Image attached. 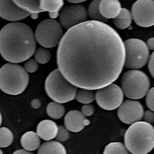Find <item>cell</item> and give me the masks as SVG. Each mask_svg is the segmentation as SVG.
<instances>
[{
    "label": "cell",
    "mask_w": 154,
    "mask_h": 154,
    "mask_svg": "<svg viewBox=\"0 0 154 154\" xmlns=\"http://www.w3.org/2000/svg\"><path fill=\"white\" fill-rule=\"evenodd\" d=\"M125 62L124 42L104 23L85 21L67 30L59 44L57 64L76 87L99 90L119 77Z\"/></svg>",
    "instance_id": "obj_1"
},
{
    "label": "cell",
    "mask_w": 154,
    "mask_h": 154,
    "mask_svg": "<svg viewBox=\"0 0 154 154\" xmlns=\"http://www.w3.org/2000/svg\"><path fill=\"white\" fill-rule=\"evenodd\" d=\"M35 35L28 26L21 22H13L0 31V54L11 63H21L35 53Z\"/></svg>",
    "instance_id": "obj_2"
},
{
    "label": "cell",
    "mask_w": 154,
    "mask_h": 154,
    "mask_svg": "<svg viewBox=\"0 0 154 154\" xmlns=\"http://www.w3.org/2000/svg\"><path fill=\"white\" fill-rule=\"evenodd\" d=\"M124 141L132 154H148L154 148V128L144 121L134 123L127 129Z\"/></svg>",
    "instance_id": "obj_3"
},
{
    "label": "cell",
    "mask_w": 154,
    "mask_h": 154,
    "mask_svg": "<svg viewBox=\"0 0 154 154\" xmlns=\"http://www.w3.org/2000/svg\"><path fill=\"white\" fill-rule=\"evenodd\" d=\"M28 82L27 72L19 65L8 63L0 68V89L7 94H21L26 89Z\"/></svg>",
    "instance_id": "obj_4"
},
{
    "label": "cell",
    "mask_w": 154,
    "mask_h": 154,
    "mask_svg": "<svg viewBox=\"0 0 154 154\" xmlns=\"http://www.w3.org/2000/svg\"><path fill=\"white\" fill-rule=\"evenodd\" d=\"M45 90L49 98L60 104L74 100L77 93V87L67 81L58 69L46 79Z\"/></svg>",
    "instance_id": "obj_5"
},
{
    "label": "cell",
    "mask_w": 154,
    "mask_h": 154,
    "mask_svg": "<svg viewBox=\"0 0 154 154\" xmlns=\"http://www.w3.org/2000/svg\"><path fill=\"white\" fill-rule=\"evenodd\" d=\"M120 84L122 90L127 98L139 99L143 98L148 93L150 81L143 72L130 70L123 75Z\"/></svg>",
    "instance_id": "obj_6"
},
{
    "label": "cell",
    "mask_w": 154,
    "mask_h": 154,
    "mask_svg": "<svg viewBox=\"0 0 154 154\" xmlns=\"http://www.w3.org/2000/svg\"><path fill=\"white\" fill-rule=\"evenodd\" d=\"M63 36L61 24L54 19L41 21L35 29V40L43 48L55 47L60 43Z\"/></svg>",
    "instance_id": "obj_7"
},
{
    "label": "cell",
    "mask_w": 154,
    "mask_h": 154,
    "mask_svg": "<svg viewBox=\"0 0 154 154\" xmlns=\"http://www.w3.org/2000/svg\"><path fill=\"white\" fill-rule=\"evenodd\" d=\"M124 45L125 67L133 69L143 68L147 63L149 55L147 44L139 39H130L124 42Z\"/></svg>",
    "instance_id": "obj_8"
},
{
    "label": "cell",
    "mask_w": 154,
    "mask_h": 154,
    "mask_svg": "<svg viewBox=\"0 0 154 154\" xmlns=\"http://www.w3.org/2000/svg\"><path fill=\"white\" fill-rule=\"evenodd\" d=\"M96 102L101 108L112 110L119 107L124 100V92L117 84H111L98 90Z\"/></svg>",
    "instance_id": "obj_9"
},
{
    "label": "cell",
    "mask_w": 154,
    "mask_h": 154,
    "mask_svg": "<svg viewBox=\"0 0 154 154\" xmlns=\"http://www.w3.org/2000/svg\"><path fill=\"white\" fill-rule=\"evenodd\" d=\"M132 16L137 25L142 27L154 26V1L139 0L133 4Z\"/></svg>",
    "instance_id": "obj_10"
},
{
    "label": "cell",
    "mask_w": 154,
    "mask_h": 154,
    "mask_svg": "<svg viewBox=\"0 0 154 154\" xmlns=\"http://www.w3.org/2000/svg\"><path fill=\"white\" fill-rule=\"evenodd\" d=\"M88 13L84 6L81 4H70L63 8L59 20L63 27L69 29L86 21Z\"/></svg>",
    "instance_id": "obj_11"
},
{
    "label": "cell",
    "mask_w": 154,
    "mask_h": 154,
    "mask_svg": "<svg viewBox=\"0 0 154 154\" xmlns=\"http://www.w3.org/2000/svg\"><path fill=\"white\" fill-rule=\"evenodd\" d=\"M144 108L139 102L132 100H125L118 110L119 119L126 124L139 122L144 116Z\"/></svg>",
    "instance_id": "obj_12"
},
{
    "label": "cell",
    "mask_w": 154,
    "mask_h": 154,
    "mask_svg": "<svg viewBox=\"0 0 154 154\" xmlns=\"http://www.w3.org/2000/svg\"><path fill=\"white\" fill-rule=\"evenodd\" d=\"M30 14L18 7L13 1H0V17L8 21L24 19Z\"/></svg>",
    "instance_id": "obj_13"
},
{
    "label": "cell",
    "mask_w": 154,
    "mask_h": 154,
    "mask_svg": "<svg viewBox=\"0 0 154 154\" xmlns=\"http://www.w3.org/2000/svg\"><path fill=\"white\" fill-rule=\"evenodd\" d=\"M90 124L89 120L78 110H71L64 117V125L68 131L78 132L84 129L85 126Z\"/></svg>",
    "instance_id": "obj_14"
},
{
    "label": "cell",
    "mask_w": 154,
    "mask_h": 154,
    "mask_svg": "<svg viewBox=\"0 0 154 154\" xmlns=\"http://www.w3.org/2000/svg\"><path fill=\"white\" fill-rule=\"evenodd\" d=\"M56 123L49 119L43 120L37 127V133L42 140L49 141L55 138L58 132Z\"/></svg>",
    "instance_id": "obj_15"
},
{
    "label": "cell",
    "mask_w": 154,
    "mask_h": 154,
    "mask_svg": "<svg viewBox=\"0 0 154 154\" xmlns=\"http://www.w3.org/2000/svg\"><path fill=\"white\" fill-rule=\"evenodd\" d=\"M121 4L118 0H103L99 3V10L105 19L115 18L121 11Z\"/></svg>",
    "instance_id": "obj_16"
},
{
    "label": "cell",
    "mask_w": 154,
    "mask_h": 154,
    "mask_svg": "<svg viewBox=\"0 0 154 154\" xmlns=\"http://www.w3.org/2000/svg\"><path fill=\"white\" fill-rule=\"evenodd\" d=\"M21 147L27 151H33L38 149L41 143L40 137L33 131L27 132L23 134L21 139Z\"/></svg>",
    "instance_id": "obj_17"
},
{
    "label": "cell",
    "mask_w": 154,
    "mask_h": 154,
    "mask_svg": "<svg viewBox=\"0 0 154 154\" xmlns=\"http://www.w3.org/2000/svg\"><path fill=\"white\" fill-rule=\"evenodd\" d=\"M64 1L62 0H41L40 8L43 12H48L51 19H55L59 14V11L63 7Z\"/></svg>",
    "instance_id": "obj_18"
},
{
    "label": "cell",
    "mask_w": 154,
    "mask_h": 154,
    "mask_svg": "<svg viewBox=\"0 0 154 154\" xmlns=\"http://www.w3.org/2000/svg\"><path fill=\"white\" fill-rule=\"evenodd\" d=\"M37 154H67L64 146L59 141L45 142L40 147Z\"/></svg>",
    "instance_id": "obj_19"
},
{
    "label": "cell",
    "mask_w": 154,
    "mask_h": 154,
    "mask_svg": "<svg viewBox=\"0 0 154 154\" xmlns=\"http://www.w3.org/2000/svg\"><path fill=\"white\" fill-rule=\"evenodd\" d=\"M14 4L21 9L32 14L31 17L36 19L38 14L43 12L40 8V1H13Z\"/></svg>",
    "instance_id": "obj_20"
},
{
    "label": "cell",
    "mask_w": 154,
    "mask_h": 154,
    "mask_svg": "<svg viewBox=\"0 0 154 154\" xmlns=\"http://www.w3.org/2000/svg\"><path fill=\"white\" fill-rule=\"evenodd\" d=\"M132 16L126 8H122L119 14L113 19L114 25L119 29L128 28L132 24Z\"/></svg>",
    "instance_id": "obj_21"
},
{
    "label": "cell",
    "mask_w": 154,
    "mask_h": 154,
    "mask_svg": "<svg viewBox=\"0 0 154 154\" xmlns=\"http://www.w3.org/2000/svg\"><path fill=\"white\" fill-rule=\"evenodd\" d=\"M47 112L49 117L53 119H60L65 113V108L62 104L55 102L49 103L47 107Z\"/></svg>",
    "instance_id": "obj_22"
},
{
    "label": "cell",
    "mask_w": 154,
    "mask_h": 154,
    "mask_svg": "<svg viewBox=\"0 0 154 154\" xmlns=\"http://www.w3.org/2000/svg\"><path fill=\"white\" fill-rule=\"evenodd\" d=\"M100 1L95 0L91 2L88 7V14L93 21L105 23L108 19H105L100 14L99 10V3Z\"/></svg>",
    "instance_id": "obj_23"
},
{
    "label": "cell",
    "mask_w": 154,
    "mask_h": 154,
    "mask_svg": "<svg viewBox=\"0 0 154 154\" xmlns=\"http://www.w3.org/2000/svg\"><path fill=\"white\" fill-rule=\"evenodd\" d=\"M103 154H130L125 146L120 142L111 143L105 147Z\"/></svg>",
    "instance_id": "obj_24"
},
{
    "label": "cell",
    "mask_w": 154,
    "mask_h": 154,
    "mask_svg": "<svg viewBox=\"0 0 154 154\" xmlns=\"http://www.w3.org/2000/svg\"><path fill=\"white\" fill-rule=\"evenodd\" d=\"M75 98L78 102L88 105L95 100V94L92 90L80 88L77 91Z\"/></svg>",
    "instance_id": "obj_25"
},
{
    "label": "cell",
    "mask_w": 154,
    "mask_h": 154,
    "mask_svg": "<svg viewBox=\"0 0 154 154\" xmlns=\"http://www.w3.org/2000/svg\"><path fill=\"white\" fill-rule=\"evenodd\" d=\"M14 141V134L12 131L7 128H0V147H9Z\"/></svg>",
    "instance_id": "obj_26"
},
{
    "label": "cell",
    "mask_w": 154,
    "mask_h": 154,
    "mask_svg": "<svg viewBox=\"0 0 154 154\" xmlns=\"http://www.w3.org/2000/svg\"><path fill=\"white\" fill-rule=\"evenodd\" d=\"M35 60L38 63L45 64L48 63L51 58V53L49 50L39 48L35 51Z\"/></svg>",
    "instance_id": "obj_27"
},
{
    "label": "cell",
    "mask_w": 154,
    "mask_h": 154,
    "mask_svg": "<svg viewBox=\"0 0 154 154\" xmlns=\"http://www.w3.org/2000/svg\"><path fill=\"white\" fill-rule=\"evenodd\" d=\"M69 136L70 133L66 127L63 126L58 127V132L56 136V139L59 142H64L68 140Z\"/></svg>",
    "instance_id": "obj_28"
},
{
    "label": "cell",
    "mask_w": 154,
    "mask_h": 154,
    "mask_svg": "<svg viewBox=\"0 0 154 154\" xmlns=\"http://www.w3.org/2000/svg\"><path fill=\"white\" fill-rule=\"evenodd\" d=\"M38 68V65L34 59H29L24 63V69L28 73H34Z\"/></svg>",
    "instance_id": "obj_29"
},
{
    "label": "cell",
    "mask_w": 154,
    "mask_h": 154,
    "mask_svg": "<svg viewBox=\"0 0 154 154\" xmlns=\"http://www.w3.org/2000/svg\"><path fill=\"white\" fill-rule=\"evenodd\" d=\"M146 104L147 107L154 112V87L150 89L147 93Z\"/></svg>",
    "instance_id": "obj_30"
},
{
    "label": "cell",
    "mask_w": 154,
    "mask_h": 154,
    "mask_svg": "<svg viewBox=\"0 0 154 154\" xmlns=\"http://www.w3.org/2000/svg\"><path fill=\"white\" fill-rule=\"evenodd\" d=\"M95 112V109L93 106L89 104L85 105L82 107L81 109V112L83 114V115L86 117L91 116Z\"/></svg>",
    "instance_id": "obj_31"
},
{
    "label": "cell",
    "mask_w": 154,
    "mask_h": 154,
    "mask_svg": "<svg viewBox=\"0 0 154 154\" xmlns=\"http://www.w3.org/2000/svg\"><path fill=\"white\" fill-rule=\"evenodd\" d=\"M144 120L148 124H152L154 123V112L151 110H147L144 113Z\"/></svg>",
    "instance_id": "obj_32"
},
{
    "label": "cell",
    "mask_w": 154,
    "mask_h": 154,
    "mask_svg": "<svg viewBox=\"0 0 154 154\" xmlns=\"http://www.w3.org/2000/svg\"><path fill=\"white\" fill-rule=\"evenodd\" d=\"M148 69L151 76L154 79V51L152 53L149 58L148 63Z\"/></svg>",
    "instance_id": "obj_33"
},
{
    "label": "cell",
    "mask_w": 154,
    "mask_h": 154,
    "mask_svg": "<svg viewBox=\"0 0 154 154\" xmlns=\"http://www.w3.org/2000/svg\"><path fill=\"white\" fill-rule=\"evenodd\" d=\"M147 46L148 49L151 50H154V38H151L148 39Z\"/></svg>",
    "instance_id": "obj_34"
},
{
    "label": "cell",
    "mask_w": 154,
    "mask_h": 154,
    "mask_svg": "<svg viewBox=\"0 0 154 154\" xmlns=\"http://www.w3.org/2000/svg\"><path fill=\"white\" fill-rule=\"evenodd\" d=\"M41 105V102L39 99H34L31 102V106L34 109H38Z\"/></svg>",
    "instance_id": "obj_35"
},
{
    "label": "cell",
    "mask_w": 154,
    "mask_h": 154,
    "mask_svg": "<svg viewBox=\"0 0 154 154\" xmlns=\"http://www.w3.org/2000/svg\"><path fill=\"white\" fill-rule=\"evenodd\" d=\"M12 154H34L33 152L27 151L25 149H19L17 150L16 151H14V152Z\"/></svg>",
    "instance_id": "obj_36"
},
{
    "label": "cell",
    "mask_w": 154,
    "mask_h": 154,
    "mask_svg": "<svg viewBox=\"0 0 154 154\" xmlns=\"http://www.w3.org/2000/svg\"><path fill=\"white\" fill-rule=\"evenodd\" d=\"M85 1H68L69 2H70L72 4H79L81 2H84Z\"/></svg>",
    "instance_id": "obj_37"
},
{
    "label": "cell",
    "mask_w": 154,
    "mask_h": 154,
    "mask_svg": "<svg viewBox=\"0 0 154 154\" xmlns=\"http://www.w3.org/2000/svg\"><path fill=\"white\" fill-rule=\"evenodd\" d=\"M2 114H1V112H0V126L2 124Z\"/></svg>",
    "instance_id": "obj_38"
},
{
    "label": "cell",
    "mask_w": 154,
    "mask_h": 154,
    "mask_svg": "<svg viewBox=\"0 0 154 154\" xmlns=\"http://www.w3.org/2000/svg\"><path fill=\"white\" fill-rule=\"evenodd\" d=\"M0 154H3V152L1 149H0Z\"/></svg>",
    "instance_id": "obj_39"
}]
</instances>
